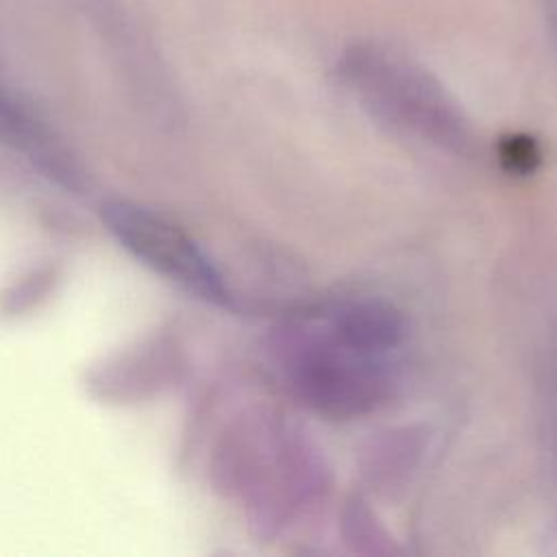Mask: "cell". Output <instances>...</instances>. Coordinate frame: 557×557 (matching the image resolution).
Masks as SVG:
<instances>
[{
	"label": "cell",
	"instance_id": "cell-1",
	"mask_svg": "<svg viewBox=\"0 0 557 557\" xmlns=\"http://www.w3.org/2000/svg\"><path fill=\"white\" fill-rule=\"evenodd\" d=\"M337 72L359 104L394 131L437 148L470 146V126L457 100L403 52L359 41L342 52Z\"/></svg>",
	"mask_w": 557,
	"mask_h": 557
},
{
	"label": "cell",
	"instance_id": "cell-2",
	"mask_svg": "<svg viewBox=\"0 0 557 557\" xmlns=\"http://www.w3.org/2000/svg\"><path fill=\"white\" fill-rule=\"evenodd\" d=\"M276 352L294 394L324 416L355 418L389 396L387 357L346 344L324 322L283 331Z\"/></svg>",
	"mask_w": 557,
	"mask_h": 557
},
{
	"label": "cell",
	"instance_id": "cell-3",
	"mask_svg": "<svg viewBox=\"0 0 557 557\" xmlns=\"http://www.w3.org/2000/svg\"><path fill=\"white\" fill-rule=\"evenodd\" d=\"M102 220L117 242L154 272L209 302L228 305L224 276L181 226L126 200L102 205Z\"/></svg>",
	"mask_w": 557,
	"mask_h": 557
},
{
	"label": "cell",
	"instance_id": "cell-4",
	"mask_svg": "<svg viewBox=\"0 0 557 557\" xmlns=\"http://www.w3.org/2000/svg\"><path fill=\"white\" fill-rule=\"evenodd\" d=\"M100 41L135 98L154 109H172V85L163 59L126 0H81Z\"/></svg>",
	"mask_w": 557,
	"mask_h": 557
},
{
	"label": "cell",
	"instance_id": "cell-5",
	"mask_svg": "<svg viewBox=\"0 0 557 557\" xmlns=\"http://www.w3.org/2000/svg\"><path fill=\"white\" fill-rule=\"evenodd\" d=\"M324 324L346 344L385 357L396 350L405 337L400 311L381 298L344 300L326 311Z\"/></svg>",
	"mask_w": 557,
	"mask_h": 557
},
{
	"label": "cell",
	"instance_id": "cell-6",
	"mask_svg": "<svg viewBox=\"0 0 557 557\" xmlns=\"http://www.w3.org/2000/svg\"><path fill=\"white\" fill-rule=\"evenodd\" d=\"M498 159L509 174L527 176L535 172V168L540 165L542 152L537 141L531 135L511 133L498 141Z\"/></svg>",
	"mask_w": 557,
	"mask_h": 557
}]
</instances>
